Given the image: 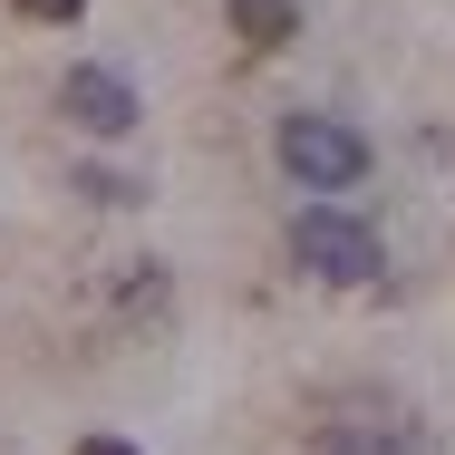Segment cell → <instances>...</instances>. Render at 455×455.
<instances>
[{"mask_svg":"<svg viewBox=\"0 0 455 455\" xmlns=\"http://www.w3.org/2000/svg\"><path fill=\"white\" fill-rule=\"evenodd\" d=\"M59 116H68L78 136H136L146 107H136V88H126L116 68H68V78H59Z\"/></svg>","mask_w":455,"mask_h":455,"instance_id":"3957f363","label":"cell"},{"mask_svg":"<svg viewBox=\"0 0 455 455\" xmlns=\"http://www.w3.org/2000/svg\"><path fill=\"white\" fill-rule=\"evenodd\" d=\"M78 194H88V204H136L146 184H126V175H107V165H88V175H78Z\"/></svg>","mask_w":455,"mask_h":455,"instance_id":"8992f818","label":"cell"},{"mask_svg":"<svg viewBox=\"0 0 455 455\" xmlns=\"http://www.w3.org/2000/svg\"><path fill=\"white\" fill-rule=\"evenodd\" d=\"M10 10H20V20H39V29H68L88 0H10Z\"/></svg>","mask_w":455,"mask_h":455,"instance_id":"52a82bcc","label":"cell"},{"mask_svg":"<svg viewBox=\"0 0 455 455\" xmlns=\"http://www.w3.org/2000/svg\"><path fill=\"white\" fill-rule=\"evenodd\" d=\"M291 252H300V272L339 281V291H359V281H378V233H368L349 204H310L300 223H291Z\"/></svg>","mask_w":455,"mask_h":455,"instance_id":"7a4b0ae2","label":"cell"},{"mask_svg":"<svg viewBox=\"0 0 455 455\" xmlns=\"http://www.w3.org/2000/svg\"><path fill=\"white\" fill-rule=\"evenodd\" d=\"M320 455H436V446H427V427L397 417V407H339V417L320 427Z\"/></svg>","mask_w":455,"mask_h":455,"instance_id":"277c9868","label":"cell"},{"mask_svg":"<svg viewBox=\"0 0 455 455\" xmlns=\"http://www.w3.org/2000/svg\"><path fill=\"white\" fill-rule=\"evenodd\" d=\"M281 165L300 175V194H349V184L368 175V136L359 126H339V116H310V107H291L281 116Z\"/></svg>","mask_w":455,"mask_h":455,"instance_id":"6da1fadb","label":"cell"},{"mask_svg":"<svg viewBox=\"0 0 455 455\" xmlns=\"http://www.w3.org/2000/svg\"><path fill=\"white\" fill-rule=\"evenodd\" d=\"M78 455H136L126 436H78Z\"/></svg>","mask_w":455,"mask_h":455,"instance_id":"ba28073f","label":"cell"},{"mask_svg":"<svg viewBox=\"0 0 455 455\" xmlns=\"http://www.w3.org/2000/svg\"><path fill=\"white\" fill-rule=\"evenodd\" d=\"M223 20H233L243 49H291L300 39V0H223Z\"/></svg>","mask_w":455,"mask_h":455,"instance_id":"5b68a950","label":"cell"}]
</instances>
